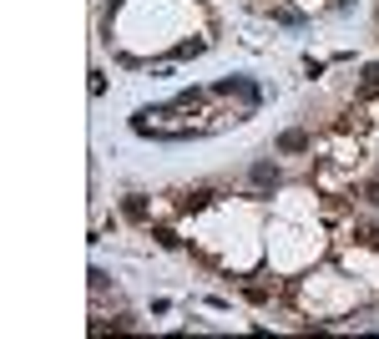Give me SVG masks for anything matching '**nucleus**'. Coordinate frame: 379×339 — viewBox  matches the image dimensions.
I'll return each instance as SVG.
<instances>
[{
    "label": "nucleus",
    "mask_w": 379,
    "mask_h": 339,
    "mask_svg": "<svg viewBox=\"0 0 379 339\" xmlns=\"http://www.w3.org/2000/svg\"><path fill=\"white\" fill-rule=\"evenodd\" d=\"M273 147H278V152H304V147H309V132H283Z\"/></svg>",
    "instance_id": "1"
}]
</instances>
